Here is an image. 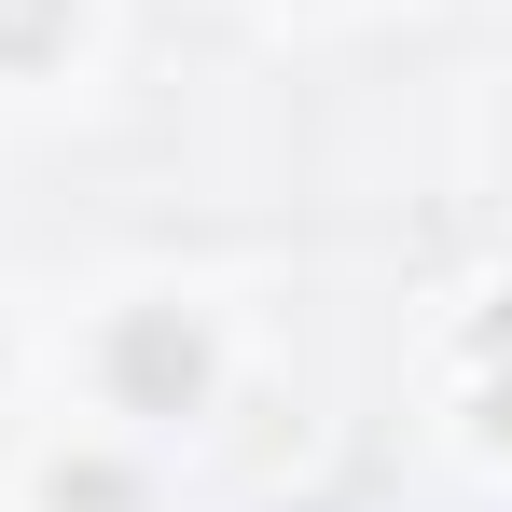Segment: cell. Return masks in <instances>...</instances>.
<instances>
[{
	"label": "cell",
	"mask_w": 512,
	"mask_h": 512,
	"mask_svg": "<svg viewBox=\"0 0 512 512\" xmlns=\"http://www.w3.org/2000/svg\"><path fill=\"white\" fill-rule=\"evenodd\" d=\"M125 360H139V388H194V346H180V333H139Z\"/></svg>",
	"instance_id": "1"
},
{
	"label": "cell",
	"mask_w": 512,
	"mask_h": 512,
	"mask_svg": "<svg viewBox=\"0 0 512 512\" xmlns=\"http://www.w3.org/2000/svg\"><path fill=\"white\" fill-rule=\"evenodd\" d=\"M0 42H42V0H0Z\"/></svg>",
	"instance_id": "2"
}]
</instances>
